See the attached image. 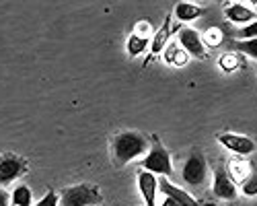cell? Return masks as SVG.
<instances>
[{
    "label": "cell",
    "instance_id": "obj_18",
    "mask_svg": "<svg viewBox=\"0 0 257 206\" xmlns=\"http://www.w3.org/2000/svg\"><path fill=\"white\" fill-rule=\"evenodd\" d=\"M11 202H13V206H31L33 204L31 190L27 188V185H17L13 196H11Z\"/></svg>",
    "mask_w": 257,
    "mask_h": 206
},
{
    "label": "cell",
    "instance_id": "obj_6",
    "mask_svg": "<svg viewBox=\"0 0 257 206\" xmlns=\"http://www.w3.org/2000/svg\"><path fill=\"white\" fill-rule=\"evenodd\" d=\"M212 192H214V196L220 198V200H234V198H237V183L228 177L224 167H216V171H214Z\"/></svg>",
    "mask_w": 257,
    "mask_h": 206
},
{
    "label": "cell",
    "instance_id": "obj_2",
    "mask_svg": "<svg viewBox=\"0 0 257 206\" xmlns=\"http://www.w3.org/2000/svg\"><path fill=\"white\" fill-rule=\"evenodd\" d=\"M95 204H101V194L97 188L87 183L66 188L60 196V206H95Z\"/></svg>",
    "mask_w": 257,
    "mask_h": 206
},
{
    "label": "cell",
    "instance_id": "obj_13",
    "mask_svg": "<svg viewBox=\"0 0 257 206\" xmlns=\"http://www.w3.org/2000/svg\"><path fill=\"white\" fill-rule=\"evenodd\" d=\"M163 58H165V62H169L171 66H177V68L187 66V62H189V54L179 44H167V48L163 52Z\"/></svg>",
    "mask_w": 257,
    "mask_h": 206
},
{
    "label": "cell",
    "instance_id": "obj_8",
    "mask_svg": "<svg viewBox=\"0 0 257 206\" xmlns=\"http://www.w3.org/2000/svg\"><path fill=\"white\" fill-rule=\"evenodd\" d=\"M179 46L189 54V56H196V58H204L206 56V48L202 44V37L196 29H189L183 27L179 31Z\"/></svg>",
    "mask_w": 257,
    "mask_h": 206
},
{
    "label": "cell",
    "instance_id": "obj_15",
    "mask_svg": "<svg viewBox=\"0 0 257 206\" xmlns=\"http://www.w3.org/2000/svg\"><path fill=\"white\" fill-rule=\"evenodd\" d=\"M218 66L224 72H234V70H239V68L245 66V58L239 52H226V54H222L218 58Z\"/></svg>",
    "mask_w": 257,
    "mask_h": 206
},
{
    "label": "cell",
    "instance_id": "obj_20",
    "mask_svg": "<svg viewBox=\"0 0 257 206\" xmlns=\"http://www.w3.org/2000/svg\"><path fill=\"white\" fill-rule=\"evenodd\" d=\"M234 48L239 50V54L257 60V37L255 39H237L234 41Z\"/></svg>",
    "mask_w": 257,
    "mask_h": 206
},
{
    "label": "cell",
    "instance_id": "obj_14",
    "mask_svg": "<svg viewBox=\"0 0 257 206\" xmlns=\"http://www.w3.org/2000/svg\"><path fill=\"white\" fill-rule=\"evenodd\" d=\"M177 29H183V27L175 25L173 29H171V21L167 19L165 27H163V29H159V31L155 33L153 41H151V52H153V54H161V52H165V48H167V41H169V35L173 33V31H177Z\"/></svg>",
    "mask_w": 257,
    "mask_h": 206
},
{
    "label": "cell",
    "instance_id": "obj_10",
    "mask_svg": "<svg viewBox=\"0 0 257 206\" xmlns=\"http://www.w3.org/2000/svg\"><path fill=\"white\" fill-rule=\"evenodd\" d=\"M138 190L146 202V206H155L157 204V190H159V181L155 173L140 171L138 173Z\"/></svg>",
    "mask_w": 257,
    "mask_h": 206
},
{
    "label": "cell",
    "instance_id": "obj_16",
    "mask_svg": "<svg viewBox=\"0 0 257 206\" xmlns=\"http://www.w3.org/2000/svg\"><path fill=\"white\" fill-rule=\"evenodd\" d=\"M202 15H204L202 7L194 5V3H177L175 5V17L179 21H194V19H198Z\"/></svg>",
    "mask_w": 257,
    "mask_h": 206
},
{
    "label": "cell",
    "instance_id": "obj_5",
    "mask_svg": "<svg viewBox=\"0 0 257 206\" xmlns=\"http://www.w3.org/2000/svg\"><path fill=\"white\" fill-rule=\"evenodd\" d=\"M218 142L222 144L224 149H228L230 153L239 155V157H247L251 153H255V142L249 138V136H243V134H234V132H222L218 134Z\"/></svg>",
    "mask_w": 257,
    "mask_h": 206
},
{
    "label": "cell",
    "instance_id": "obj_9",
    "mask_svg": "<svg viewBox=\"0 0 257 206\" xmlns=\"http://www.w3.org/2000/svg\"><path fill=\"white\" fill-rule=\"evenodd\" d=\"M224 17L230 21V23L249 25L257 19V13L245 3H230V5L224 7Z\"/></svg>",
    "mask_w": 257,
    "mask_h": 206
},
{
    "label": "cell",
    "instance_id": "obj_12",
    "mask_svg": "<svg viewBox=\"0 0 257 206\" xmlns=\"http://www.w3.org/2000/svg\"><path fill=\"white\" fill-rule=\"evenodd\" d=\"M226 173H228V177H230L234 183H239V185H241V183H243V181L253 173V169H251L249 161H245V157L234 155V157H230V159H228Z\"/></svg>",
    "mask_w": 257,
    "mask_h": 206
},
{
    "label": "cell",
    "instance_id": "obj_17",
    "mask_svg": "<svg viewBox=\"0 0 257 206\" xmlns=\"http://www.w3.org/2000/svg\"><path fill=\"white\" fill-rule=\"evenodd\" d=\"M202 44H204V48H218L222 41H224V33H222V29H218V27H208L202 35Z\"/></svg>",
    "mask_w": 257,
    "mask_h": 206
},
{
    "label": "cell",
    "instance_id": "obj_19",
    "mask_svg": "<svg viewBox=\"0 0 257 206\" xmlns=\"http://www.w3.org/2000/svg\"><path fill=\"white\" fill-rule=\"evenodd\" d=\"M146 46H148V39H142V37H138L134 33L125 41V50H127L130 56H140L142 52H146Z\"/></svg>",
    "mask_w": 257,
    "mask_h": 206
},
{
    "label": "cell",
    "instance_id": "obj_4",
    "mask_svg": "<svg viewBox=\"0 0 257 206\" xmlns=\"http://www.w3.org/2000/svg\"><path fill=\"white\" fill-rule=\"evenodd\" d=\"M206 175H208V167H206V159L202 153H191L189 159L183 165L181 177L187 185L191 188H202L206 183Z\"/></svg>",
    "mask_w": 257,
    "mask_h": 206
},
{
    "label": "cell",
    "instance_id": "obj_7",
    "mask_svg": "<svg viewBox=\"0 0 257 206\" xmlns=\"http://www.w3.org/2000/svg\"><path fill=\"white\" fill-rule=\"evenodd\" d=\"M25 169V161L17 155H5L0 157V185H7L15 181L21 171Z\"/></svg>",
    "mask_w": 257,
    "mask_h": 206
},
{
    "label": "cell",
    "instance_id": "obj_1",
    "mask_svg": "<svg viewBox=\"0 0 257 206\" xmlns=\"http://www.w3.org/2000/svg\"><path fill=\"white\" fill-rule=\"evenodd\" d=\"M148 140L144 134L140 132H121L113 138L111 142V149H113V157L119 165L123 163H130L138 157H144L148 151Z\"/></svg>",
    "mask_w": 257,
    "mask_h": 206
},
{
    "label": "cell",
    "instance_id": "obj_25",
    "mask_svg": "<svg viewBox=\"0 0 257 206\" xmlns=\"http://www.w3.org/2000/svg\"><path fill=\"white\" fill-rule=\"evenodd\" d=\"M9 202H11V196H9V192L0 188V206H9Z\"/></svg>",
    "mask_w": 257,
    "mask_h": 206
},
{
    "label": "cell",
    "instance_id": "obj_23",
    "mask_svg": "<svg viewBox=\"0 0 257 206\" xmlns=\"http://www.w3.org/2000/svg\"><path fill=\"white\" fill-rule=\"evenodd\" d=\"M237 37H239V39H255V37H257V19L253 21V23L245 25L243 29H239V31H237Z\"/></svg>",
    "mask_w": 257,
    "mask_h": 206
},
{
    "label": "cell",
    "instance_id": "obj_22",
    "mask_svg": "<svg viewBox=\"0 0 257 206\" xmlns=\"http://www.w3.org/2000/svg\"><path fill=\"white\" fill-rule=\"evenodd\" d=\"M153 33H155V29H153V25L148 23V21H138L136 27H134V35H138L142 39H148Z\"/></svg>",
    "mask_w": 257,
    "mask_h": 206
},
{
    "label": "cell",
    "instance_id": "obj_24",
    "mask_svg": "<svg viewBox=\"0 0 257 206\" xmlns=\"http://www.w3.org/2000/svg\"><path fill=\"white\" fill-rule=\"evenodd\" d=\"M35 206H60V196L54 194V192H50V194H46L44 198H41Z\"/></svg>",
    "mask_w": 257,
    "mask_h": 206
},
{
    "label": "cell",
    "instance_id": "obj_11",
    "mask_svg": "<svg viewBox=\"0 0 257 206\" xmlns=\"http://www.w3.org/2000/svg\"><path fill=\"white\" fill-rule=\"evenodd\" d=\"M159 188H161V192H163L165 196L173 198V200L179 202L181 206H200V202H198L194 196H191L187 190L179 188V185H175V183H171L169 179H161V181H159Z\"/></svg>",
    "mask_w": 257,
    "mask_h": 206
},
{
    "label": "cell",
    "instance_id": "obj_26",
    "mask_svg": "<svg viewBox=\"0 0 257 206\" xmlns=\"http://www.w3.org/2000/svg\"><path fill=\"white\" fill-rule=\"evenodd\" d=\"M161 206H181L179 202H175L173 198H169V196H165V200H163V204Z\"/></svg>",
    "mask_w": 257,
    "mask_h": 206
},
{
    "label": "cell",
    "instance_id": "obj_21",
    "mask_svg": "<svg viewBox=\"0 0 257 206\" xmlns=\"http://www.w3.org/2000/svg\"><path fill=\"white\" fill-rule=\"evenodd\" d=\"M241 192H243L245 196H249V198L257 196V171H253V173L241 183Z\"/></svg>",
    "mask_w": 257,
    "mask_h": 206
},
{
    "label": "cell",
    "instance_id": "obj_3",
    "mask_svg": "<svg viewBox=\"0 0 257 206\" xmlns=\"http://www.w3.org/2000/svg\"><path fill=\"white\" fill-rule=\"evenodd\" d=\"M144 171L155 173V175H173V163H171V155L163 144H155V147L144 155L140 161Z\"/></svg>",
    "mask_w": 257,
    "mask_h": 206
}]
</instances>
